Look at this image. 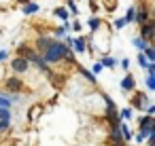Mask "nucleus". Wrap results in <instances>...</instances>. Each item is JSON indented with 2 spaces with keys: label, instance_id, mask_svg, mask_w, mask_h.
Wrapping results in <instances>:
<instances>
[{
  "label": "nucleus",
  "instance_id": "obj_1",
  "mask_svg": "<svg viewBox=\"0 0 155 146\" xmlns=\"http://www.w3.org/2000/svg\"><path fill=\"white\" fill-rule=\"evenodd\" d=\"M66 55H68V51H66L64 45H51L49 51H47V62H58V59H62Z\"/></svg>",
  "mask_w": 155,
  "mask_h": 146
},
{
  "label": "nucleus",
  "instance_id": "obj_13",
  "mask_svg": "<svg viewBox=\"0 0 155 146\" xmlns=\"http://www.w3.org/2000/svg\"><path fill=\"white\" fill-rule=\"evenodd\" d=\"M21 2H28V0H21Z\"/></svg>",
  "mask_w": 155,
  "mask_h": 146
},
{
  "label": "nucleus",
  "instance_id": "obj_8",
  "mask_svg": "<svg viewBox=\"0 0 155 146\" xmlns=\"http://www.w3.org/2000/svg\"><path fill=\"white\" fill-rule=\"evenodd\" d=\"M147 17H144V11H138V21H144Z\"/></svg>",
  "mask_w": 155,
  "mask_h": 146
},
{
  "label": "nucleus",
  "instance_id": "obj_5",
  "mask_svg": "<svg viewBox=\"0 0 155 146\" xmlns=\"http://www.w3.org/2000/svg\"><path fill=\"white\" fill-rule=\"evenodd\" d=\"M9 87H11V89H15V91H17V89H19V87H21V81H17V78H11V81H9Z\"/></svg>",
  "mask_w": 155,
  "mask_h": 146
},
{
  "label": "nucleus",
  "instance_id": "obj_14",
  "mask_svg": "<svg viewBox=\"0 0 155 146\" xmlns=\"http://www.w3.org/2000/svg\"><path fill=\"white\" fill-rule=\"evenodd\" d=\"M117 146H119V144H117Z\"/></svg>",
  "mask_w": 155,
  "mask_h": 146
},
{
  "label": "nucleus",
  "instance_id": "obj_2",
  "mask_svg": "<svg viewBox=\"0 0 155 146\" xmlns=\"http://www.w3.org/2000/svg\"><path fill=\"white\" fill-rule=\"evenodd\" d=\"M13 70H15V72H26V70H28V62L21 59V57H17V59L13 62Z\"/></svg>",
  "mask_w": 155,
  "mask_h": 146
},
{
  "label": "nucleus",
  "instance_id": "obj_3",
  "mask_svg": "<svg viewBox=\"0 0 155 146\" xmlns=\"http://www.w3.org/2000/svg\"><path fill=\"white\" fill-rule=\"evenodd\" d=\"M153 28H155V26H153V21H149V24H147V26L142 28V36H144L147 40H149V38L153 36Z\"/></svg>",
  "mask_w": 155,
  "mask_h": 146
},
{
  "label": "nucleus",
  "instance_id": "obj_11",
  "mask_svg": "<svg viewBox=\"0 0 155 146\" xmlns=\"http://www.w3.org/2000/svg\"><path fill=\"white\" fill-rule=\"evenodd\" d=\"M149 87H151V89L155 87V78H153V76H149Z\"/></svg>",
  "mask_w": 155,
  "mask_h": 146
},
{
  "label": "nucleus",
  "instance_id": "obj_10",
  "mask_svg": "<svg viewBox=\"0 0 155 146\" xmlns=\"http://www.w3.org/2000/svg\"><path fill=\"white\" fill-rule=\"evenodd\" d=\"M144 51H147V55H149V57H151V59H153V57H155V53H153V49H144Z\"/></svg>",
  "mask_w": 155,
  "mask_h": 146
},
{
  "label": "nucleus",
  "instance_id": "obj_6",
  "mask_svg": "<svg viewBox=\"0 0 155 146\" xmlns=\"http://www.w3.org/2000/svg\"><path fill=\"white\" fill-rule=\"evenodd\" d=\"M34 11H38L36 5H28V7H26V13H34Z\"/></svg>",
  "mask_w": 155,
  "mask_h": 146
},
{
  "label": "nucleus",
  "instance_id": "obj_9",
  "mask_svg": "<svg viewBox=\"0 0 155 146\" xmlns=\"http://www.w3.org/2000/svg\"><path fill=\"white\" fill-rule=\"evenodd\" d=\"M74 45H77V49H79V51H83V49H85V47H83V40H77Z\"/></svg>",
  "mask_w": 155,
  "mask_h": 146
},
{
  "label": "nucleus",
  "instance_id": "obj_4",
  "mask_svg": "<svg viewBox=\"0 0 155 146\" xmlns=\"http://www.w3.org/2000/svg\"><path fill=\"white\" fill-rule=\"evenodd\" d=\"M121 87H123V89H132V87H134V78H132V76H125L123 83H121Z\"/></svg>",
  "mask_w": 155,
  "mask_h": 146
},
{
  "label": "nucleus",
  "instance_id": "obj_7",
  "mask_svg": "<svg viewBox=\"0 0 155 146\" xmlns=\"http://www.w3.org/2000/svg\"><path fill=\"white\" fill-rule=\"evenodd\" d=\"M58 15H60L62 19H66V11H64V9H58Z\"/></svg>",
  "mask_w": 155,
  "mask_h": 146
},
{
  "label": "nucleus",
  "instance_id": "obj_12",
  "mask_svg": "<svg viewBox=\"0 0 155 146\" xmlns=\"http://www.w3.org/2000/svg\"><path fill=\"white\" fill-rule=\"evenodd\" d=\"M0 106H5V108H7V106H9V102H7L5 97H0Z\"/></svg>",
  "mask_w": 155,
  "mask_h": 146
}]
</instances>
